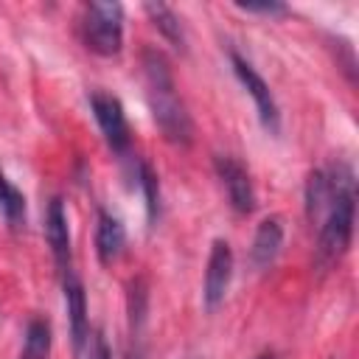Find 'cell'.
<instances>
[{
    "instance_id": "1",
    "label": "cell",
    "mask_w": 359,
    "mask_h": 359,
    "mask_svg": "<svg viewBox=\"0 0 359 359\" xmlns=\"http://www.w3.org/2000/svg\"><path fill=\"white\" fill-rule=\"evenodd\" d=\"M143 81H146V98H149L151 118L157 129L163 132V137L174 146H191L194 140L191 115L177 93L168 59L154 48L143 50Z\"/></svg>"
},
{
    "instance_id": "17",
    "label": "cell",
    "mask_w": 359,
    "mask_h": 359,
    "mask_svg": "<svg viewBox=\"0 0 359 359\" xmlns=\"http://www.w3.org/2000/svg\"><path fill=\"white\" fill-rule=\"evenodd\" d=\"M135 182H137V188L143 191L149 222H154L157 213H160V182H157L154 168H151L146 160H135Z\"/></svg>"
},
{
    "instance_id": "14",
    "label": "cell",
    "mask_w": 359,
    "mask_h": 359,
    "mask_svg": "<svg viewBox=\"0 0 359 359\" xmlns=\"http://www.w3.org/2000/svg\"><path fill=\"white\" fill-rule=\"evenodd\" d=\"M146 8V14H149V20L154 22V28L174 45V48H185V34H182V22H180V17H177V11L171 8V6H165V3H146L143 6Z\"/></svg>"
},
{
    "instance_id": "5",
    "label": "cell",
    "mask_w": 359,
    "mask_h": 359,
    "mask_svg": "<svg viewBox=\"0 0 359 359\" xmlns=\"http://www.w3.org/2000/svg\"><path fill=\"white\" fill-rule=\"evenodd\" d=\"M90 109L98 121V129L107 140V146L121 154V157H129V146H132V135H129V121H126V112H123V104L109 95V93H90Z\"/></svg>"
},
{
    "instance_id": "13",
    "label": "cell",
    "mask_w": 359,
    "mask_h": 359,
    "mask_svg": "<svg viewBox=\"0 0 359 359\" xmlns=\"http://www.w3.org/2000/svg\"><path fill=\"white\" fill-rule=\"evenodd\" d=\"M126 247V230L121 224L118 216L98 210V227H95V252L101 264H112L118 261V255Z\"/></svg>"
},
{
    "instance_id": "7",
    "label": "cell",
    "mask_w": 359,
    "mask_h": 359,
    "mask_svg": "<svg viewBox=\"0 0 359 359\" xmlns=\"http://www.w3.org/2000/svg\"><path fill=\"white\" fill-rule=\"evenodd\" d=\"M213 165H216V174L222 180L224 191H227V199H230L233 210L241 213V216L252 213L255 210V191H252L250 171L236 157H230V154H219L213 160Z\"/></svg>"
},
{
    "instance_id": "12",
    "label": "cell",
    "mask_w": 359,
    "mask_h": 359,
    "mask_svg": "<svg viewBox=\"0 0 359 359\" xmlns=\"http://www.w3.org/2000/svg\"><path fill=\"white\" fill-rule=\"evenodd\" d=\"M280 247H283V224H280L278 216H266V219L258 224L255 236H252V247H250V261H252V266H255V269L272 266L275 258H278V252H280Z\"/></svg>"
},
{
    "instance_id": "10",
    "label": "cell",
    "mask_w": 359,
    "mask_h": 359,
    "mask_svg": "<svg viewBox=\"0 0 359 359\" xmlns=\"http://www.w3.org/2000/svg\"><path fill=\"white\" fill-rule=\"evenodd\" d=\"M149 314V286L143 278L129 283V353L126 359H146L143 351V328Z\"/></svg>"
},
{
    "instance_id": "2",
    "label": "cell",
    "mask_w": 359,
    "mask_h": 359,
    "mask_svg": "<svg viewBox=\"0 0 359 359\" xmlns=\"http://www.w3.org/2000/svg\"><path fill=\"white\" fill-rule=\"evenodd\" d=\"M337 174V194L334 202L325 213V219L317 224V266H331L345 255L351 247L353 236V222H356V180L353 168L339 163L334 165Z\"/></svg>"
},
{
    "instance_id": "11",
    "label": "cell",
    "mask_w": 359,
    "mask_h": 359,
    "mask_svg": "<svg viewBox=\"0 0 359 359\" xmlns=\"http://www.w3.org/2000/svg\"><path fill=\"white\" fill-rule=\"evenodd\" d=\"M334 194H337V174L334 168H317L309 174L306 180V213H309V222L320 224L334 202Z\"/></svg>"
},
{
    "instance_id": "8",
    "label": "cell",
    "mask_w": 359,
    "mask_h": 359,
    "mask_svg": "<svg viewBox=\"0 0 359 359\" xmlns=\"http://www.w3.org/2000/svg\"><path fill=\"white\" fill-rule=\"evenodd\" d=\"M62 289H65V306H67V323H70V339H73V351L81 353L87 339H90V325H87V297H84V286L79 280V275L73 269H67L62 275Z\"/></svg>"
},
{
    "instance_id": "9",
    "label": "cell",
    "mask_w": 359,
    "mask_h": 359,
    "mask_svg": "<svg viewBox=\"0 0 359 359\" xmlns=\"http://www.w3.org/2000/svg\"><path fill=\"white\" fill-rule=\"evenodd\" d=\"M45 238L50 244V252H53V261L59 266V272L65 275L70 266V227H67V213H65V205L59 196H53L48 202V210H45Z\"/></svg>"
},
{
    "instance_id": "6",
    "label": "cell",
    "mask_w": 359,
    "mask_h": 359,
    "mask_svg": "<svg viewBox=\"0 0 359 359\" xmlns=\"http://www.w3.org/2000/svg\"><path fill=\"white\" fill-rule=\"evenodd\" d=\"M233 278V250L224 238H216L210 244V255H208V269H205V283H202V300L205 309L213 311L219 309V303L227 294Z\"/></svg>"
},
{
    "instance_id": "4",
    "label": "cell",
    "mask_w": 359,
    "mask_h": 359,
    "mask_svg": "<svg viewBox=\"0 0 359 359\" xmlns=\"http://www.w3.org/2000/svg\"><path fill=\"white\" fill-rule=\"evenodd\" d=\"M230 53V65H233V73L236 79L241 81V87L250 93L252 104H255V112H258V121L261 126L269 132V135H278L280 132V112H278V104H275V95L269 90V84L261 79V73L238 53V50H227Z\"/></svg>"
},
{
    "instance_id": "16",
    "label": "cell",
    "mask_w": 359,
    "mask_h": 359,
    "mask_svg": "<svg viewBox=\"0 0 359 359\" xmlns=\"http://www.w3.org/2000/svg\"><path fill=\"white\" fill-rule=\"evenodd\" d=\"M0 213L8 222V227H20L25 222V196L22 191L6 177V171L0 168Z\"/></svg>"
},
{
    "instance_id": "19",
    "label": "cell",
    "mask_w": 359,
    "mask_h": 359,
    "mask_svg": "<svg viewBox=\"0 0 359 359\" xmlns=\"http://www.w3.org/2000/svg\"><path fill=\"white\" fill-rule=\"evenodd\" d=\"M238 8L241 11H250V14H266V17H280V14L289 11L280 3H238Z\"/></svg>"
},
{
    "instance_id": "18",
    "label": "cell",
    "mask_w": 359,
    "mask_h": 359,
    "mask_svg": "<svg viewBox=\"0 0 359 359\" xmlns=\"http://www.w3.org/2000/svg\"><path fill=\"white\" fill-rule=\"evenodd\" d=\"M87 359H112V351H109V345H107L101 331H95L87 339Z\"/></svg>"
},
{
    "instance_id": "15",
    "label": "cell",
    "mask_w": 359,
    "mask_h": 359,
    "mask_svg": "<svg viewBox=\"0 0 359 359\" xmlns=\"http://www.w3.org/2000/svg\"><path fill=\"white\" fill-rule=\"evenodd\" d=\"M20 359H50V325L42 317L28 320Z\"/></svg>"
},
{
    "instance_id": "3",
    "label": "cell",
    "mask_w": 359,
    "mask_h": 359,
    "mask_svg": "<svg viewBox=\"0 0 359 359\" xmlns=\"http://www.w3.org/2000/svg\"><path fill=\"white\" fill-rule=\"evenodd\" d=\"M81 39L98 56H115L123 48V6L87 3L81 14Z\"/></svg>"
}]
</instances>
